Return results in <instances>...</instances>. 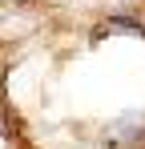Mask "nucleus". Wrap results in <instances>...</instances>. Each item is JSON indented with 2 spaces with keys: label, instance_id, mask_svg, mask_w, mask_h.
Segmentation results:
<instances>
[]
</instances>
